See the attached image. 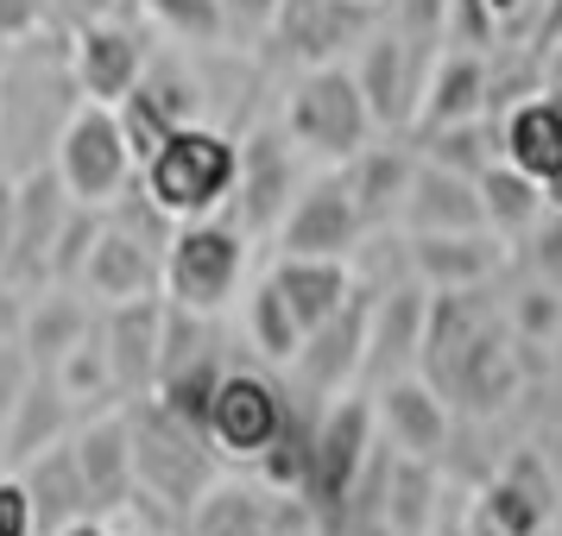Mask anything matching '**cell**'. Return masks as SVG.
I'll return each mask as SVG.
<instances>
[{"label":"cell","mask_w":562,"mask_h":536,"mask_svg":"<svg viewBox=\"0 0 562 536\" xmlns=\"http://www.w3.org/2000/svg\"><path fill=\"white\" fill-rule=\"evenodd\" d=\"M139 183L158 196V208L171 221L222 215L234 203V190H240V139L209 127V121H190L139 164Z\"/></svg>","instance_id":"6da1fadb"},{"label":"cell","mask_w":562,"mask_h":536,"mask_svg":"<svg viewBox=\"0 0 562 536\" xmlns=\"http://www.w3.org/2000/svg\"><path fill=\"white\" fill-rule=\"evenodd\" d=\"M284 133L297 139V152L316 158V164H348L355 152L373 146V107L360 95V77L348 64H316L304 77L284 89Z\"/></svg>","instance_id":"7a4b0ae2"},{"label":"cell","mask_w":562,"mask_h":536,"mask_svg":"<svg viewBox=\"0 0 562 536\" xmlns=\"http://www.w3.org/2000/svg\"><path fill=\"white\" fill-rule=\"evenodd\" d=\"M133 423V467H139V499H158L165 511H190L215 486V442L203 430L178 423L153 391L127 404Z\"/></svg>","instance_id":"3957f363"},{"label":"cell","mask_w":562,"mask_h":536,"mask_svg":"<svg viewBox=\"0 0 562 536\" xmlns=\"http://www.w3.org/2000/svg\"><path fill=\"white\" fill-rule=\"evenodd\" d=\"M247 278V228L228 215H203V221H178L171 247H165V297L196 316L234 304V290Z\"/></svg>","instance_id":"277c9868"},{"label":"cell","mask_w":562,"mask_h":536,"mask_svg":"<svg viewBox=\"0 0 562 536\" xmlns=\"http://www.w3.org/2000/svg\"><path fill=\"white\" fill-rule=\"evenodd\" d=\"M52 164H57V178H64V190L89 208H108L139 178V158H133L127 133H121V114L108 102H77V114L57 133Z\"/></svg>","instance_id":"5b68a950"},{"label":"cell","mask_w":562,"mask_h":536,"mask_svg":"<svg viewBox=\"0 0 562 536\" xmlns=\"http://www.w3.org/2000/svg\"><path fill=\"white\" fill-rule=\"evenodd\" d=\"M373 448H380V417H373V398H360V391L329 398V410L316 417V455H310L304 499L323 511V517H341L348 499L360 492V480H367Z\"/></svg>","instance_id":"8992f818"},{"label":"cell","mask_w":562,"mask_h":536,"mask_svg":"<svg viewBox=\"0 0 562 536\" xmlns=\"http://www.w3.org/2000/svg\"><path fill=\"white\" fill-rule=\"evenodd\" d=\"M284 417H291V391H284L266 366H228L215 410H209V442L228 460H259L279 442Z\"/></svg>","instance_id":"52a82bcc"},{"label":"cell","mask_w":562,"mask_h":536,"mask_svg":"<svg viewBox=\"0 0 562 536\" xmlns=\"http://www.w3.org/2000/svg\"><path fill=\"white\" fill-rule=\"evenodd\" d=\"M430 64H436L430 45H411L405 32H392V26H373L360 38L355 77H360V95L373 107L380 133H411L417 102H424V82H430Z\"/></svg>","instance_id":"ba28073f"},{"label":"cell","mask_w":562,"mask_h":536,"mask_svg":"<svg viewBox=\"0 0 562 536\" xmlns=\"http://www.w3.org/2000/svg\"><path fill=\"white\" fill-rule=\"evenodd\" d=\"M380 26V0H284L266 45L284 64H341V52H360V38Z\"/></svg>","instance_id":"9c48e42d"},{"label":"cell","mask_w":562,"mask_h":536,"mask_svg":"<svg viewBox=\"0 0 562 536\" xmlns=\"http://www.w3.org/2000/svg\"><path fill=\"white\" fill-rule=\"evenodd\" d=\"M297 139L284 127H254L240 139V190H234V221L247 233H279L284 208L297 203L304 171H297Z\"/></svg>","instance_id":"30bf717a"},{"label":"cell","mask_w":562,"mask_h":536,"mask_svg":"<svg viewBox=\"0 0 562 536\" xmlns=\"http://www.w3.org/2000/svg\"><path fill=\"white\" fill-rule=\"evenodd\" d=\"M367 233V215H360L355 190L341 171H323L297 190V203L284 208L279 221V253H310V259H348Z\"/></svg>","instance_id":"8fae6325"},{"label":"cell","mask_w":562,"mask_h":536,"mask_svg":"<svg viewBox=\"0 0 562 536\" xmlns=\"http://www.w3.org/2000/svg\"><path fill=\"white\" fill-rule=\"evenodd\" d=\"M442 398H461L468 410H499L518 391V354H512V322L486 316L481 329L461 341L456 354H442L424 373Z\"/></svg>","instance_id":"7c38bea8"},{"label":"cell","mask_w":562,"mask_h":536,"mask_svg":"<svg viewBox=\"0 0 562 536\" xmlns=\"http://www.w3.org/2000/svg\"><path fill=\"white\" fill-rule=\"evenodd\" d=\"M373 297L380 290H367L355 284V297L335 309L323 329L304 334V347H297V385L310 391H323V398H341L355 379H367V322H373Z\"/></svg>","instance_id":"4fadbf2b"},{"label":"cell","mask_w":562,"mask_h":536,"mask_svg":"<svg viewBox=\"0 0 562 536\" xmlns=\"http://www.w3.org/2000/svg\"><path fill=\"white\" fill-rule=\"evenodd\" d=\"M70 208H77V196L64 190L57 164H38L20 178V233H13V259H7L13 284H26V290L52 284V247L70 221Z\"/></svg>","instance_id":"5bb4252c"},{"label":"cell","mask_w":562,"mask_h":536,"mask_svg":"<svg viewBox=\"0 0 562 536\" xmlns=\"http://www.w3.org/2000/svg\"><path fill=\"white\" fill-rule=\"evenodd\" d=\"M146 38L121 20H95V26H77L70 38V77H77L82 102H127L139 77H146Z\"/></svg>","instance_id":"9a60e30c"},{"label":"cell","mask_w":562,"mask_h":536,"mask_svg":"<svg viewBox=\"0 0 562 536\" xmlns=\"http://www.w3.org/2000/svg\"><path fill=\"white\" fill-rule=\"evenodd\" d=\"M82 460V480L95 499V517H114L139 499V467H133V423L127 410H95L82 430H70Z\"/></svg>","instance_id":"2e32d148"},{"label":"cell","mask_w":562,"mask_h":536,"mask_svg":"<svg viewBox=\"0 0 562 536\" xmlns=\"http://www.w3.org/2000/svg\"><path fill=\"white\" fill-rule=\"evenodd\" d=\"M373 417H380V435L385 448H398V455H417V460H442L449 448V404H442V391L430 379H417V373H398V379H385L373 391Z\"/></svg>","instance_id":"e0dca14e"},{"label":"cell","mask_w":562,"mask_h":536,"mask_svg":"<svg viewBox=\"0 0 562 536\" xmlns=\"http://www.w3.org/2000/svg\"><path fill=\"white\" fill-rule=\"evenodd\" d=\"M411 278L430 290H481L506 265V233L461 228V233H411Z\"/></svg>","instance_id":"ac0fdd59"},{"label":"cell","mask_w":562,"mask_h":536,"mask_svg":"<svg viewBox=\"0 0 562 536\" xmlns=\"http://www.w3.org/2000/svg\"><path fill=\"white\" fill-rule=\"evenodd\" d=\"M424 329H430V284H392L373 297L367 322V379H398L424 360Z\"/></svg>","instance_id":"d6986e66"},{"label":"cell","mask_w":562,"mask_h":536,"mask_svg":"<svg viewBox=\"0 0 562 536\" xmlns=\"http://www.w3.org/2000/svg\"><path fill=\"white\" fill-rule=\"evenodd\" d=\"M474 511H481L493 531H506V536H543L550 531V517H557V480H550L543 455H531V448L512 455L506 467L481 486Z\"/></svg>","instance_id":"ffe728a7"},{"label":"cell","mask_w":562,"mask_h":536,"mask_svg":"<svg viewBox=\"0 0 562 536\" xmlns=\"http://www.w3.org/2000/svg\"><path fill=\"white\" fill-rule=\"evenodd\" d=\"M102 341L114 360V379H121V398H146L158 385V347H165V290L108 304Z\"/></svg>","instance_id":"44dd1931"},{"label":"cell","mask_w":562,"mask_h":536,"mask_svg":"<svg viewBox=\"0 0 562 536\" xmlns=\"http://www.w3.org/2000/svg\"><path fill=\"white\" fill-rule=\"evenodd\" d=\"M153 290H165V253H153L121 221H108L89 265H82V297H95L108 309V304H127V297H153Z\"/></svg>","instance_id":"7402d4cb"},{"label":"cell","mask_w":562,"mask_h":536,"mask_svg":"<svg viewBox=\"0 0 562 536\" xmlns=\"http://www.w3.org/2000/svg\"><path fill=\"white\" fill-rule=\"evenodd\" d=\"M398 221L411 233H461V228H486V208H481V183L436 164V158L417 152V178L405 190V208Z\"/></svg>","instance_id":"603a6c76"},{"label":"cell","mask_w":562,"mask_h":536,"mask_svg":"<svg viewBox=\"0 0 562 536\" xmlns=\"http://www.w3.org/2000/svg\"><path fill=\"white\" fill-rule=\"evenodd\" d=\"M32 492V524L38 536H57L64 524H77V517H95V499H89V480H82V460H77V442L64 435L52 442L45 455H32L26 467H13Z\"/></svg>","instance_id":"cb8c5ba5"},{"label":"cell","mask_w":562,"mask_h":536,"mask_svg":"<svg viewBox=\"0 0 562 536\" xmlns=\"http://www.w3.org/2000/svg\"><path fill=\"white\" fill-rule=\"evenodd\" d=\"M474 114H486V52H456V45H442L436 64H430V82H424V102H417L411 133L456 127V121H474Z\"/></svg>","instance_id":"d4e9b609"},{"label":"cell","mask_w":562,"mask_h":536,"mask_svg":"<svg viewBox=\"0 0 562 536\" xmlns=\"http://www.w3.org/2000/svg\"><path fill=\"white\" fill-rule=\"evenodd\" d=\"M341 178L355 190L360 215H367V228H380V221H398V208H405V190L417 178V139H373L367 152H355L341 164Z\"/></svg>","instance_id":"484cf974"},{"label":"cell","mask_w":562,"mask_h":536,"mask_svg":"<svg viewBox=\"0 0 562 536\" xmlns=\"http://www.w3.org/2000/svg\"><path fill=\"white\" fill-rule=\"evenodd\" d=\"M82 284H38L26 304V329H20V347L32 354L38 373H57V360L77 347L82 334L95 329V309L77 297Z\"/></svg>","instance_id":"4316f807"},{"label":"cell","mask_w":562,"mask_h":536,"mask_svg":"<svg viewBox=\"0 0 562 536\" xmlns=\"http://www.w3.org/2000/svg\"><path fill=\"white\" fill-rule=\"evenodd\" d=\"M70 417H77V398L57 385V373H38L20 391V404L7 410V474L26 467L32 455H45L52 442H64L70 435Z\"/></svg>","instance_id":"83f0119b"},{"label":"cell","mask_w":562,"mask_h":536,"mask_svg":"<svg viewBox=\"0 0 562 536\" xmlns=\"http://www.w3.org/2000/svg\"><path fill=\"white\" fill-rule=\"evenodd\" d=\"M272 284L284 290V304L297 309V322L310 329H323L335 309L355 297V272H348V259H310V253H279L272 265Z\"/></svg>","instance_id":"f1b7e54d"},{"label":"cell","mask_w":562,"mask_h":536,"mask_svg":"<svg viewBox=\"0 0 562 536\" xmlns=\"http://www.w3.org/2000/svg\"><path fill=\"white\" fill-rule=\"evenodd\" d=\"M499 146L518 171L531 178H550L562 164V89H537L531 102H518L512 114H499Z\"/></svg>","instance_id":"f546056e"},{"label":"cell","mask_w":562,"mask_h":536,"mask_svg":"<svg viewBox=\"0 0 562 536\" xmlns=\"http://www.w3.org/2000/svg\"><path fill=\"white\" fill-rule=\"evenodd\" d=\"M380 524L392 536H430L436 524V460H417V455H398L385 460V486H380Z\"/></svg>","instance_id":"4dcf8cb0"},{"label":"cell","mask_w":562,"mask_h":536,"mask_svg":"<svg viewBox=\"0 0 562 536\" xmlns=\"http://www.w3.org/2000/svg\"><path fill=\"white\" fill-rule=\"evenodd\" d=\"M266 517H272V486L215 480L183 511V536H266Z\"/></svg>","instance_id":"1f68e13d"},{"label":"cell","mask_w":562,"mask_h":536,"mask_svg":"<svg viewBox=\"0 0 562 536\" xmlns=\"http://www.w3.org/2000/svg\"><path fill=\"white\" fill-rule=\"evenodd\" d=\"M481 208H486V228L493 233L525 240V233L550 215V203H543V178H531V171H518L512 158H499V164L481 178Z\"/></svg>","instance_id":"d6a6232c"},{"label":"cell","mask_w":562,"mask_h":536,"mask_svg":"<svg viewBox=\"0 0 562 536\" xmlns=\"http://www.w3.org/2000/svg\"><path fill=\"white\" fill-rule=\"evenodd\" d=\"M411 139H417L424 158H436V164H449V171H461V178H474V183L506 158L493 114H474V121H456V127H436V133H411Z\"/></svg>","instance_id":"836d02e7"},{"label":"cell","mask_w":562,"mask_h":536,"mask_svg":"<svg viewBox=\"0 0 562 536\" xmlns=\"http://www.w3.org/2000/svg\"><path fill=\"white\" fill-rule=\"evenodd\" d=\"M222 354L215 347H203L196 360H183V366H171V373H158V385H153V398L178 423H190V430H203L209 435V410H215V391H222Z\"/></svg>","instance_id":"e575fe53"},{"label":"cell","mask_w":562,"mask_h":536,"mask_svg":"<svg viewBox=\"0 0 562 536\" xmlns=\"http://www.w3.org/2000/svg\"><path fill=\"white\" fill-rule=\"evenodd\" d=\"M247 341H254L259 360H272V366H291L297 347H304V322H297V309L284 304V290L272 284V272L247 290Z\"/></svg>","instance_id":"d590c367"},{"label":"cell","mask_w":562,"mask_h":536,"mask_svg":"<svg viewBox=\"0 0 562 536\" xmlns=\"http://www.w3.org/2000/svg\"><path fill=\"white\" fill-rule=\"evenodd\" d=\"M310 455H316V417H304V404L291 398V417H284L279 442L254 460L259 486H272V492H304L310 486Z\"/></svg>","instance_id":"8d00e7d4"},{"label":"cell","mask_w":562,"mask_h":536,"mask_svg":"<svg viewBox=\"0 0 562 536\" xmlns=\"http://www.w3.org/2000/svg\"><path fill=\"white\" fill-rule=\"evenodd\" d=\"M57 385H64L77 404H114V398H121V379H114V360H108L102 322H95L70 354L57 360Z\"/></svg>","instance_id":"74e56055"},{"label":"cell","mask_w":562,"mask_h":536,"mask_svg":"<svg viewBox=\"0 0 562 536\" xmlns=\"http://www.w3.org/2000/svg\"><path fill=\"white\" fill-rule=\"evenodd\" d=\"M146 20L178 45H228V13L222 0H139Z\"/></svg>","instance_id":"f35d334b"},{"label":"cell","mask_w":562,"mask_h":536,"mask_svg":"<svg viewBox=\"0 0 562 536\" xmlns=\"http://www.w3.org/2000/svg\"><path fill=\"white\" fill-rule=\"evenodd\" d=\"M139 89H146V95H153L178 127L203 121V82L190 77V64H178V57H153V64H146V77H139Z\"/></svg>","instance_id":"ab89813d"},{"label":"cell","mask_w":562,"mask_h":536,"mask_svg":"<svg viewBox=\"0 0 562 536\" xmlns=\"http://www.w3.org/2000/svg\"><path fill=\"white\" fill-rule=\"evenodd\" d=\"M102 228H108V208H89V203L70 208V221H64V233L52 247V284H82V265L95 253Z\"/></svg>","instance_id":"60d3db41"},{"label":"cell","mask_w":562,"mask_h":536,"mask_svg":"<svg viewBox=\"0 0 562 536\" xmlns=\"http://www.w3.org/2000/svg\"><path fill=\"white\" fill-rule=\"evenodd\" d=\"M114 114H121V133H127V146H133V158H139V164H146V158H153L171 133H178V121H171V114L146 95V89H133L127 102H114Z\"/></svg>","instance_id":"b9f144b4"},{"label":"cell","mask_w":562,"mask_h":536,"mask_svg":"<svg viewBox=\"0 0 562 536\" xmlns=\"http://www.w3.org/2000/svg\"><path fill=\"white\" fill-rule=\"evenodd\" d=\"M380 20L392 32H405L411 45L442 52V26H449V0H380Z\"/></svg>","instance_id":"7bdbcfd3"},{"label":"cell","mask_w":562,"mask_h":536,"mask_svg":"<svg viewBox=\"0 0 562 536\" xmlns=\"http://www.w3.org/2000/svg\"><path fill=\"white\" fill-rule=\"evenodd\" d=\"M506 32L493 20V7L486 0H449V26H442V45H456V52H493Z\"/></svg>","instance_id":"ee69618b"},{"label":"cell","mask_w":562,"mask_h":536,"mask_svg":"<svg viewBox=\"0 0 562 536\" xmlns=\"http://www.w3.org/2000/svg\"><path fill=\"white\" fill-rule=\"evenodd\" d=\"M512 334H518V341H557L562 334V297L557 290L531 284V290L512 304Z\"/></svg>","instance_id":"f6af8a7d"},{"label":"cell","mask_w":562,"mask_h":536,"mask_svg":"<svg viewBox=\"0 0 562 536\" xmlns=\"http://www.w3.org/2000/svg\"><path fill=\"white\" fill-rule=\"evenodd\" d=\"M284 0H222V13H228V38L234 45H259L266 32H272V20H279Z\"/></svg>","instance_id":"bcb514c9"},{"label":"cell","mask_w":562,"mask_h":536,"mask_svg":"<svg viewBox=\"0 0 562 536\" xmlns=\"http://www.w3.org/2000/svg\"><path fill=\"white\" fill-rule=\"evenodd\" d=\"M0 536H38V524H32V492L20 474H0Z\"/></svg>","instance_id":"7dc6e473"},{"label":"cell","mask_w":562,"mask_h":536,"mask_svg":"<svg viewBox=\"0 0 562 536\" xmlns=\"http://www.w3.org/2000/svg\"><path fill=\"white\" fill-rule=\"evenodd\" d=\"M38 379V366H32V354L20 347V341H0V417L20 404V391Z\"/></svg>","instance_id":"c3c4849f"},{"label":"cell","mask_w":562,"mask_h":536,"mask_svg":"<svg viewBox=\"0 0 562 536\" xmlns=\"http://www.w3.org/2000/svg\"><path fill=\"white\" fill-rule=\"evenodd\" d=\"M486 7H493V20H499L506 38H525V45H531V32H537V20H543L550 0H486Z\"/></svg>","instance_id":"681fc988"},{"label":"cell","mask_w":562,"mask_h":536,"mask_svg":"<svg viewBox=\"0 0 562 536\" xmlns=\"http://www.w3.org/2000/svg\"><path fill=\"white\" fill-rule=\"evenodd\" d=\"M26 304H32V290L0 272V341H20V329H26Z\"/></svg>","instance_id":"f907efd6"},{"label":"cell","mask_w":562,"mask_h":536,"mask_svg":"<svg viewBox=\"0 0 562 536\" xmlns=\"http://www.w3.org/2000/svg\"><path fill=\"white\" fill-rule=\"evenodd\" d=\"M45 20V0H0V38H26Z\"/></svg>","instance_id":"816d5d0a"},{"label":"cell","mask_w":562,"mask_h":536,"mask_svg":"<svg viewBox=\"0 0 562 536\" xmlns=\"http://www.w3.org/2000/svg\"><path fill=\"white\" fill-rule=\"evenodd\" d=\"M13 233H20V183L0 178V272L13 259Z\"/></svg>","instance_id":"f5cc1de1"},{"label":"cell","mask_w":562,"mask_h":536,"mask_svg":"<svg viewBox=\"0 0 562 536\" xmlns=\"http://www.w3.org/2000/svg\"><path fill=\"white\" fill-rule=\"evenodd\" d=\"M57 7L70 13V26H95V20H114L121 0H57Z\"/></svg>","instance_id":"db71d44e"},{"label":"cell","mask_w":562,"mask_h":536,"mask_svg":"<svg viewBox=\"0 0 562 536\" xmlns=\"http://www.w3.org/2000/svg\"><path fill=\"white\" fill-rule=\"evenodd\" d=\"M537 265L543 272H562V215H550V228L537 233Z\"/></svg>","instance_id":"11a10c76"},{"label":"cell","mask_w":562,"mask_h":536,"mask_svg":"<svg viewBox=\"0 0 562 536\" xmlns=\"http://www.w3.org/2000/svg\"><path fill=\"white\" fill-rule=\"evenodd\" d=\"M531 45H537V52H557V45H562V0H550V7H543V20H537Z\"/></svg>","instance_id":"9f6ffc18"},{"label":"cell","mask_w":562,"mask_h":536,"mask_svg":"<svg viewBox=\"0 0 562 536\" xmlns=\"http://www.w3.org/2000/svg\"><path fill=\"white\" fill-rule=\"evenodd\" d=\"M57 536H114V524L108 517H77V524H64Z\"/></svg>","instance_id":"6f0895ef"},{"label":"cell","mask_w":562,"mask_h":536,"mask_svg":"<svg viewBox=\"0 0 562 536\" xmlns=\"http://www.w3.org/2000/svg\"><path fill=\"white\" fill-rule=\"evenodd\" d=\"M543 203H550V215H562V164L543 178Z\"/></svg>","instance_id":"680465c9"},{"label":"cell","mask_w":562,"mask_h":536,"mask_svg":"<svg viewBox=\"0 0 562 536\" xmlns=\"http://www.w3.org/2000/svg\"><path fill=\"white\" fill-rule=\"evenodd\" d=\"M461 536H506V531H493V524H486L481 511L468 505V524H461Z\"/></svg>","instance_id":"91938a15"},{"label":"cell","mask_w":562,"mask_h":536,"mask_svg":"<svg viewBox=\"0 0 562 536\" xmlns=\"http://www.w3.org/2000/svg\"><path fill=\"white\" fill-rule=\"evenodd\" d=\"M0 474H7V417H0Z\"/></svg>","instance_id":"94428289"},{"label":"cell","mask_w":562,"mask_h":536,"mask_svg":"<svg viewBox=\"0 0 562 536\" xmlns=\"http://www.w3.org/2000/svg\"><path fill=\"white\" fill-rule=\"evenodd\" d=\"M133 536H153V531H133Z\"/></svg>","instance_id":"6125c7cd"}]
</instances>
